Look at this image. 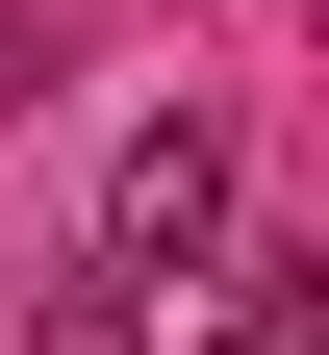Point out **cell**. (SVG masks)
Listing matches in <instances>:
<instances>
[{
    "label": "cell",
    "instance_id": "3",
    "mask_svg": "<svg viewBox=\"0 0 329 355\" xmlns=\"http://www.w3.org/2000/svg\"><path fill=\"white\" fill-rule=\"evenodd\" d=\"M51 355H127V330H102V304H76V330H51Z\"/></svg>",
    "mask_w": 329,
    "mask_h": 355
},
{
    "label": "cell",
    "instance_id": "1",
    "mask_svg": "<svg viewBox=\"0 0 329 355\" xmlns=\"http://www.w3.org/2000/svg\"><path fill=\"white\" fill-rule=\"evenodd\" d=\"M102 254L152 279V254H228V127H127V178H102Z\"/></svg>",
    "mask_w": 329,
    "mask_h": 355
},
{
    "label": "cell",
    "instance_id": "2",
    "mask_svg": "<svg viewBox=\"0 0 329 355\" xmlns=\"http://www.w3.org/2000/svg\"><path fill=\"white\" fill-rule=\"evenodd\" d=\"M228 355H329V254H254V304H228Z\"/></svg>",
    "mask_w": 329,
    "mask_h": 355
}]
</instances>
